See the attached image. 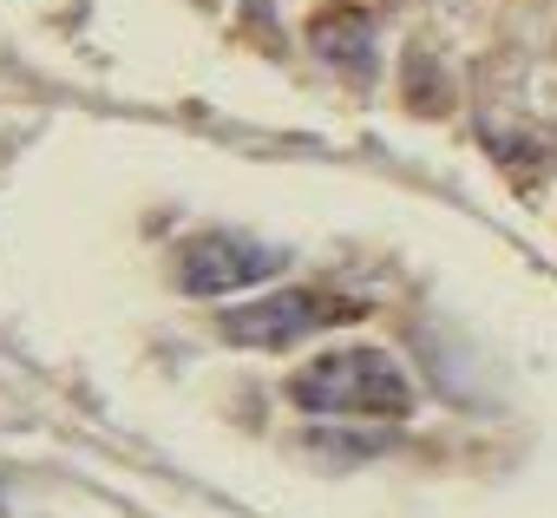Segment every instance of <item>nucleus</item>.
<instances>
[{
  "mask_svg": "<svg viewBox=\"0 0 557 518\" xmlns=\"http://www.w3.org/2000/svg\"><path fill=\"white\" fill-rule=\"evenodd\" d=\"M289 263V249L275 243H256L243 230H203V236H184L171 270H177V289L184 296H230V289H249L262 276H275Z\"/></svg>",
  "mask_w": 557,
  "mask_h": 518,
  "instance_id": "obj_3",
  "label": "nucleus"
},
{
  "mask_svg": "<svg viewBox=\"0 0 557 518\" xmlns=\"http://www.w3.org/2000/svg\"><path fill=\"white\" fill-rule=\"evenodd\" d=\"M355 316H361V303L355 296H335V289H275V296L236 303L216 329L236 348H296V342H309L322 329H342Z\"/></svg>",
  "mask_w": 557,
  "mask_h": 518,
  "instance_id": "obj_2",
  "label": "nucleus"
},
{
  "mask_svg": "<svg viewBox=\"0 0 557 518\" xmlns=\"http://www.w3.org/2000/svg\"><path fill=\"white\" fill-rule=\"evenodd\" d=\"M289 400L322 420H407L413 381L387 348H329L289 374Z\"/></svg>",
  "mask_w": 557,
  "mask_h": 518,
  "instance_id": "obj_1",
  "label": "nucleus"
},
{
  "mask_svg": "<svg viewBox=\"0 0 557 518\" xmlns=\"http://www.w3.org/2000/svg\"><path fill=\"white\" fill-rule=\"evenodd\" d=\"M315 53H322V60H348V66H368V60H374V27H368V14H342V21H322V27H315Z\"/></svg>",
  "mask_w": 557,
  "mask_h": 518,
  "instance_id": "obj_4",
  "label": "nucleus"
}]
</instances>
